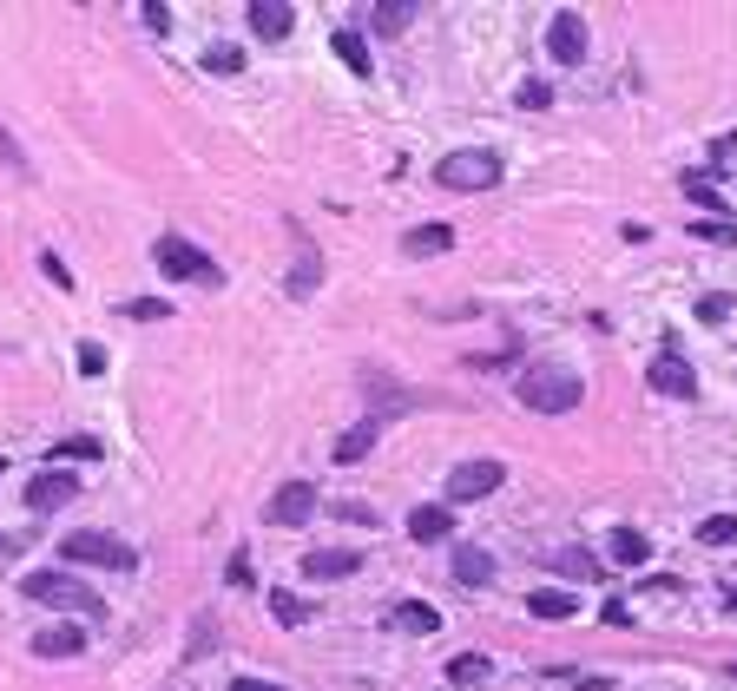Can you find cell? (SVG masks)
<instances>
[{"instance_id": "cell-32", "label": "cell", "mask_w": 737, "mask_h": 691, "mask_svg": "<svg viewBox=\"0 0 737 691\" xmlns=\"http://www.w3.org/2000/svg\"><path fill=\"white\" fill-rule=\"evenodd\" d=\"M204 66L231 79V73H244V53H237V47H218V53H204Z\"/></svg>"}, {"instance_id": "cell-16", "label": "cell", "mask_w": 737, "mask_h": 691, "mask_svg": "<svg viewBox=\"0 0 737 691\" xmlns=\"http://www.w3.org/2000/svg\"><path fill=\"white\" fill-rule=\"evenodd\" d=\"M376 435H382V415H369V422H356V428H349L343 441H336V461H343V468H356V461L369 455V448H376Z\"/></svg>"}, {"instance_id": "cell-3", "label": "cell", "mask_w": 737, "mask_h": 691, "mask_svg": "<svg viewBox=\"0 0 737 691\" xmlns=\"http://www.w3.org/2000/svg\"><path fill=\"white\" fill-rule=\"evenodd\" d=\"M152 257H158V270H165V277H178V283H211V290L224 283V270L211 264V257H204L198 244H185L178 231H165V237H158V244H152Z\"/></svg>"}, {"instance_id": "cell-5", "label": "cell", "mask_w": 737, "mask_h": 691, "mask_svg": "<svg viewBox=\"0 0 737 691\" xmlns=\"http://www.w3.org/2000/svg\"><path fill=\"white\" fill-rule=\"evenodd\" d=\"M60 553H66L73 566H112V573H126V566H139V553H132L126 540L93 534V527H86V534H66V540H60Z\"/></svg>"}, {"instance_id": "cell-7", "label": "cell", "mask_w": 737, "mask_h": 691, "mask_svg": "<svg viewBox=\"0 0 737 691\" xmlns=\"http://www.w3.org/2000/svg\"><path fill=\"white\" fill-rule=\"evenodd\" d=\"M264 520L270 527H303V520H316V487L310 481H283L277 494H270Z\"/></svg>"}, {"instance_id": "cell-15", "label": "cell", "mask_w": 737, "mask_h": 691, "mask_svg": "<svg viewBox=\"0 0 737 691\" xmlns=\"http://www.w3.org/2000/svg\"><path fill=\"white\" fill-rule=\"evenodd\" d=\"M415 14H422L415 0H369V27L389 33V40H395V33H408V20H415Z\"/></svg>"}, {"instance_id": "cell-28", "label": "cell", "mask_w": 737, "mask_h": 691, "mask_svg": "<svg viewBox=\"0 0 737 691\" xmlns=\"http://www.w3.org/2000/svg\"><path fill=\"white\" fill-rule=\"evenodd\" d=\"M487 678V659L481 652H461V659H448V685H481Z\"/></svg>"}, {"instance_id": "cell-23", "label": "cell", "mask_w": 737, "mask_h": 691, "mask_svg": "<svg viewBox=\"0 0 737 691\" xmlns=\"http://www.w3.org/2000/svg\"><path fill=\"white\" fill-rule=\"evenodd\" d=\"M612 560H619V566H645V560H652V540L632 534V527H619V534H612Z\"/></svg>"}, {"instance_id": "cell-34", "label": "cell", "mask_w": 737, "mask_h": 691, "mask_svg": "<svg viewBox=\"0 0 737 691\" xmlns=\"http://www.w3.org/2000/svg\"><path fill=\"white\" fill-rule=\"evenodd\" d=\"M139 14H145V27H152V33H165V27H172V7H165V0H145Z\"/></svg>"}, {"instance_id": "cell-2", "label": "cell", "mask_w": 737, "mask_h": 691, "mask_svg": "<svg viewBox=\"0 0 737 691\" xmlns=\"http://www.w3.org/2000/svg\"><path fill=\"white\" fill-rule=\"evenodd\" d=\"M27 599H40V606H60V613H79V619H106V599L86 593V586L73 580V573H27Z\"/></svg>"}, {"instance_id": "cell-29", "label": "cell", "mask_w": 737, "mask_h": 691, "mask_svg": "<svg viewBox=\"0 0 737 691\" xmlns=\"http://www.w3.org/2000/svg\"><path fill=\"white\" fill-rule=\"evenodd\" d=\"M316 277H323V257H310V251H303V257H297V270H290V297H310V290H316Z\"/></svg>"}, {"instance_id": "cell-35", "label": "cell", "mask_w": 737, "mask_h": 691, "mask_svg": "<svg viewBox=\"0 0 737 691\" xmlns=\"http://www.w3.org/2000/svg\"><path fill=\"white\" fill-rule=\"evenodd\" d=\"M106 369V349L99 343H79V376H99Z\"/></svg>"}, {"instance_id": "cell-26", "label": "cell", "mask_w": 737, "mask_h": 691, "mask_svg": "<svg viewBox=\"0 0 737 691\" xmlns=\"http://www.w3.org/2000/svg\"><path fill=\"white\" fill-rule=\"evenodd\" d=\"M53 455H60V461H99V455H106V441H99V435H66V441H53Z\"/></svg>"}, {"instance_id": "cell-9", "label": "cell", "mask_w": 737, "mask_h": 691, "mask_svg": "<svg viewBox=\"0 0 737 691\" xmlns=\"http://www.w3.org/2000/svg\"><path fill=\"white\" fill-rule=\"evenodd\" d=\"M645 382H652V389L659 395H698V376H691V362L678 356V349H659V356H652V369H645Z\"/></svg>"}, {"instance_id": "cell-6", "label": "cell", "mask_w": 737, "mask_h": 691, "mask_svg": "<svg viewBox=\"0 0 737 691\" xmlns=\"http://www.w3.org/2000/svg\"><path fill=\"white\" fill-rule=\"evenodd\" d=\"M507 481V468L494 455H481V461H461L455 474H448V507H461V501H487L494 487Z\"/></svg>"}, {"instance_id": "cell-8", "label": "cell", "mask_w": 737, "mask_h": 691, "mask_svg": "<svg viewBox=\"0 0 737 691\" xmlns=\"http://www.w3.org/2000/svg\"><path fill=\"white\" fill-rule=\"evenodd\" d=\"M547 53H553V66H580L586 60V20L573 14V7H560V14L547 20Z\"/></svg>"}, {"instance_id": "cell-40", "label": "cell", "mask_w": 737, "mask_h": 691, "mask_svg": "<svg viewBox=\"0 0 737 691\" xmlns=\"http://www.w3.org/2000/svg\"><path fill=\"white\" fill-rule=\"evenodd\" d=\"M231 691H283V685H270V678H237Z\"/></svg>"}, {"instance_id": "cell-39", "label": "cell", "mask_w": 737, "mask_h": 691, "mask_svg": "<svg viewBox=\"0 0 737 691\" xmlns=\"http://www.w3.org/2000/svg\"><path fill=\"white\" fill-rule=\"evenodd\" d=\"M0 158H7V165H14V172H27V152H20V145L7 139V126H0Z\"/></svg>"}, {"instance_id": "cell-20", "label": "cell", "mask_w": 737, "mask_h": 691, "mask_svg": "<svg viewBox=\"0 0 737 691\" xmlns=\"http://www.w3.org/2000/svg\"><path fill=\"white\" fill-rule=\"evenodd\" d=\"M330 47H336V60H343L349 73H369V40H362L356 27H336V40H330Z\"/></svg>"}, {"instance_id": "cell-22", "label": "cell", "mask_w": 737, "mask_h": 691, "mask_svg": "<svg viewBox=\"0 0 737 691\" xmlns=\"http://www.w3.org/2000/svg\"><path fill=\"white\" fill-rule=\"evenodd\" d=\"M395 626H402V632H422V639H428V632H441V613L428 606V599H408V606H395Z\"/></svg>"}, {"instance_id": "cell-25", "label": "cell", "mask_w": 737, "mask_h": 691, "mask_svg": "<svg viewBox=\"0 0 737 691\" xmlns=\"http://www.w3.org/2000/svg\"><path fill=\"white\" fill-rule=\"evenodd\" d=\"M270 613H277L283 626H310L316 606H310V599H297V593H270Z\"/></svg>"}, {"instance_id": "cell-27", "label": "cell", "mask_w": 737, "mask_h": 691, "mask_svg": "<svg viewBox=\"0 0 737 691\" xmlns=\"http://www.w3.org/2000/svg\"><path fill=\"white\" fill-rule=\"evenodd\" d=\"M698 540H705V547H737V514H711V520H698Z\"/></svg>"}, {"instance_id": "cell-24", "label": "cell", "mask_w": 737, "mask_h": 691, "mask_svg": "<svg viewBox=\"0 0 737 691\" xmlns=\"http://www.w3.org/2000/svg\"><path fill=\"white\" fill-rule=\"evenodd\" d=\"M553 566H560V573H573V580H599V573H606V566H599L586 547H560V553H553Z\"/></svg>"}, {"instance_id": "cell-31", "label": "cell", "mask_w": 737, "mask_h": 691, "mask_svg": "<svg viewBox=\"0 0 737 691\" xmlns=\"http://www.w3.org/2000/svg\"><path fill=\"white\" fill-rule=\"evenodd\" d=\"M126 316H132V323H165V316H172V303H165V297H132Z\"/></svg>"}, {"instance_id": "cell-17", "label": "cell", "mask_w": 737, "mask_h": 691, "mask_svg": "<svg viewBox=\"0 0 737 691\" xmlns=\"http://www.w3.org/2000/svg\"><path fill=\"white\" fill-rule=\"evenodd\" d=\"M402 251L408 257H441V251H455V231H448V224H422V231L402 237Z\"/></svg>"}, {"instance_id": "cell-4", "label": "cell", "mask_w": 737, "mask_h": 691, "mask_svg": "<svg viewBox=\"0 0 737 691\" xmlns=\"http://www.w3.org/2000/svg\"><path fill=\"white\" fill-rule=\"evenodd\" d=\"M435 178L448 191H494V185H501V158H494V152H448L435 165Z\"/></svg>"}, {"instance_id": "cell-14", "label": "cell", "mask_w": 737, "mask_h": 691, "mask_svg": "<svg viewBox=\"0 0 737 691\" xmlns=\"http://www.w3.org/2000/svg\"><path fill=\"white\" fill-rule=\"evenodd\" d=\"M455 580L461 586H494V553L474 547V540H461L455 547Z\"/></svg>"}, {"instance_id": "cell-18", "label": "cell", "mask_w": 737, "mask_h": 691, "mask_svg": "<svg viewBox=\"0 0 737 691\" xmlns=\"http://www.w3.org/2000/svg\"><path fill=\"white\" fill-rule=\"evenodd\" d=\"M678 185H685V198H691V205H698V211H711V218H724V191H718V178H711V172H685V178H678Z\"/></svg>"}, {"instance_id": "cell-21", "label": "cell", "mask_w": 737, "mask_h": 691, "mask_svg": "<svg viewBox=\"0 0 737 691\" xmlns=\"http://www.w3.org/2000/svg\"><path fill=\"white\" fill-rule=\"evenodd\" d=\"M79 626H53V632H40V639H33V652H40V659H73L79 652Z\"/></svg>"}, {"instance_id": "cell-33", "label": "cell", "mask_w": 737, "mask_h": 691, "mask_svg": "<svg viewBox=\"0 0 737 691\" xmlns=\"http://www.w3.org/2000/svg\"><path fill=\"white\" fill-rule=\"evenodd\" d=\"M520 106H553V86H547V79H520Z\"/></svg>"}, {"instance_id": "cell-30", "label": "cell", "mask_w": 737, "mask_h": 691, "mask_svg": "<svg viewBox=\"0 0 737 691\" xmlns=\"http://www.w3.org/2000/svg\"><path fill=\"white\" fill-rule=\"evenodd\" d=\"M731 310L737 303L724 297V290H705V297H698V323H731Z\"/></svg>"}, {"instance_id": "cell-42", "label": "cell", "mask_w": 737, "mask_h": 691, "mask_svg": "<svg viewBox=\"0 0 737 691\" xmlns=\"http://www.w3.org/2000/svg\"><path fill=\"white\" fill-rule=\"evenodd\" d=\"M731 678H737V665H731Z\"/></svg>"}, {"instance_id": "cell-19", "label": "cell", "mask_w": 737, "mask_h": 691, "mask_svg": "<svg viewBox=\"0 0 737 691\" xmlns=\"http://www.w3.org/2000/svg\"><path fill=\"white\" fill-rule=\"evenodd\" d=\"M527 613L547 619V626H560V619L580 613V599H573V593H527Z\"/></svg>"}, {"instance_id": "cell-38", "label": "cell", "mask_w": 737, "mask_h": 691, "mask_svg": "<svg viewBox=\"0 0 737 691\" xmlns=\"http://www.w3.org/2000/svg\"><path fill=\"white\" fill-rule=\"evenodd\" d=\"M231 586H237V593H251V553H231Z\"/></svg>"}, {"instance_id": "cell-1", "label": "cell", "mask_w": 737, "mask_h": 691, "mask_svg": "<svg viewBox=\"0 0 737 691\" xmlns=\"http://www.w3.org/2000/svg\"><path fill=\"white\" fill-rule=\"evenodd\" d=\"M514 395H520V409H534V415H573L586 382H580V369H566V362H527Z\"/></svg>"}, {"instance_id": "cell-12", "label": "cell", "mask_w": 737, "mask_h": 691, "mask_svg": "<svg viewBox=\"0 0 737 691\" xmlns=\"http://www.w3.org/2000/svg\"><path fill=\"white\" fill-rule=\"evenodd\" d=\"M448 534H455V507L448 501H422L415 514H408V540L428 547V540H448Z\"/></svg>"}, {"instance_id": "cell-13", "label": "cell", "mask_w": 737, "mask_h": 691, "mask_svg": "<svg viewBox=\"0 0 737 691\" xmlns=\"http://www.w3.org/2000/svg\"><path fill=\"white\" fill-rule=\"evenodd\" d=\"M244 14H251V33H257V40H283V33H290V20H297V7H290V0H251Z\"/></svg>"}, {"instance_id": "cell-37", "label": "cell", "mask_w": 737, "mask_h": 691, "mask_svg": "<svg viewBox=\"0 0 737 691\" xmlns=\"http://www.w3.org/2000/svg\"><path fill=\"white\" fill-rule=\"evenodd\" d=\"M40 270H47V277H53V290H73V270H66V264H60V257H53V251L40 257Z\"/></svg>"}, {"instance_id": "cell-41", "label": "cell", "mask_w": 737, "mask_h": 691, "mask_svg": "<svg viewBox=\"0 0 737 691\" xmlns=\"http://www.w3.org/2000/svg\"><path fill=\"white\" fill-rule=\"evenodd\" d=\"M724 606H731V613H737V586H731V599H724Z\"/></svg>"}, {"instance_id": "cell-36", "label": "cell", "mask_w": 737, "mask_h": 691, "mask_svg": "<svg viewBox=\"0 0 737 691\" xmlns=\"http://www.w3.org/2000/svg\"><path fill=\"white\" fill-rule=\"evenodd\" d=\"M336 514H343L349 527H376V507H362V501H343V507H336Z\"/></svg>"}, {"instance_id": "cell-11", "label": "cell", "mask_w": 737, "mask_h": 691, "mask_svg": "<svg viewBox=\"0 0 737 691\" xmlns=\"http://www.w3.org/2000/svg\"><path fill=\"white\" fill-rule=\"evenodd\" d=\"M362 566V547H316V553H303V580H349Z\"/></svg>"}, {"instance_id": "cell-10", "label": "cell", "mask_w": 737, "mask_h": 691, "mask_svg": "<svg viewBox=\"0 0 737 691\" xmlns=\"http://www.w3.org/2000/svg\"><path fill=\"white\" fill-rule=\"evenodd\" d=\"M73 494H79V481H73L66 468H40V474L27 481V507H33V514H53V507H66Z\"/></svg>"}]
</instances>
